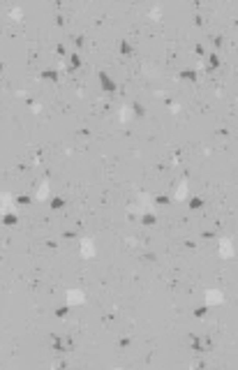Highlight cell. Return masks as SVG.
<instances>
[{
    "instance_id": "obj_1",
    "label": "cell",
    "mask_w": 238,
    "mask_h": 370,
    "mask_svg": "<svg viewBox=\"0 0 238 370\" xmlns=\"http://www.w3.org/2000/svg\"><path fill=\"white\" fill-rule=\"evenodd\" d=\"M69 301H72V303H79V301H81V294H79V291H72V294H69Z\"/></svg>"
}]
</instances>
